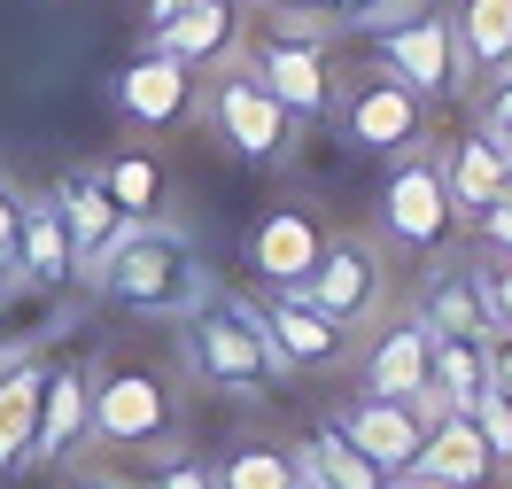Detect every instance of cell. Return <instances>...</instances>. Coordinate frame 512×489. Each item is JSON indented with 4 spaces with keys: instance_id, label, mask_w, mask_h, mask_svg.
<instances>
[{
    "instance_id": "obj_1",
    "label": "cell",
    "mask_w": 512,
    "mask_h": 489,
    "mask_svg": "<svg viewBox=\"0 0 512 489\" xmlns=\"http://www.w3.org/2000/svg\"><path fill=\"white\" fill-rule=\"evenodd\" d=\"M86 288L117 311H140V319H187L194 303L210 295V272L194 257V241L179 226H156V218H132L117 233V249L86 272Z\"/></svg>"
},
{
    "instance_id": "obj_2",
    "label": "cell",
    "mask_w": 512,
    "mask_h": 489,
    "mask_svg": "<svg viewBox=\"0 0 512 489\" xmlns=\"http://www.w3.org/2000/svg\"><path fill=\"white\" fill-rule=\"evenodd\" d=\"M187 365L202 389H225V396H256L272 389L288 365H280V350L264 342V319H256V303H241V295H202L187 311Z\"/></svg>"
},
{
    "instance_id": "obj_3",
    "label": "cell",
    "mask_w": 512,
    "mask_h": 489,
    "mask_svg": "<svg viewBox=\"0 0 512 489\" xmlns=\"http://www.w3.org/2000/svg\"><path fill=\"white\" fill-rule=\"evenodd\" d=\"M256 78H264V94L288 109L295 125H311L334 109V63H326V24L311 8H272V24L256 32Z\"/></svg>"
},
{
    "instance_id": "obj_4",
    "label": "cell",
    "mask_w": 512,
    "mask_h": 489,
    "mask_svg": "<svg viewBox=\"0 0 512 489\" xmlns=\"http://www.w3.org/2000/svg\"><path fill=\"white\" fill-rule=\"evenodd\" d=\"M86 435L109 443V451H163L179 435V404L163 389V373L148 365H117L94 381V404H86Z\"/></svg>"
},
{
    "instance_id": "obj_5",
    "label": "cell",
    "mask_w": 512,
    "mask_h": 489,
    "mask_svg": "<svg viewBox=\"0 0 512 489\" xmlns=\"http://www.w3.org/2000/svg\"><path fill=\"white\" fill-rule=\"evenodd\" d=\"M210 125H218V140L241 163H264V171H272V163L295 156V117L264 94V78H256L249 63L210 70Z\"/></svg>"
},
{
    "instance_id": "obj_6",
    "label": "cell",
    "mask_w": 512,
    "mask_h": 489,
    "mask_svg": "<svg viewBox=\"0 0 512 489\" xmlns=\"http://www.w3.org/2000/svg\"><path fill=\"white\" fill-rule=\"evenodd\" d=\"M342 132L373 156H412L427 148V94H412L396 70H357L342 94Z\"/></svg>"
},
{
    "instance_id": "obj_7",
    "label": "cell",
    "mask_w": 512,
    "mask_h": 489,
    "mask_svg": "<svg viewBox=\"0 0 512 489\" xmlns=\"http://www.w3.org/2000/svg\"><path fill=\"white\" fill-rule=\"evenodd\" d=\"M148 47L194 78H210V70L241 63V47H249V0H187L148 24Z\"/></svg>"
},
{
    "instance_id": "obj_8",
    "label": "cell",
    "mask_w": 512,
    "mask_h": 489,
    "mask_svg": "<svg viewBox=\"0 0 512 489\" xmlns=\"http://www.w3.org/2000/svg\"><path fill=\"white\" fill-rule=\"evenodd\" d=\"M381 39V70H396L412 94H466L474 78H466V55H458V32H450V16L443 8H419V16H404V24H388V32H373Z\"/></svg>"
},
{
    "instance_id": "obj_9",
    "label": "cell",
    "mask_w": 512,
    "mask_h": 489,
    "mask_svg": "<svg viewBox=\"0 0 512 489\" xmlns=\"http://www.w3.org/2000/svg\"><path fill=\"white\" fill-rule=\"evenodd\" d=\"M381 226L396 249H443V233L458 226L450 218V195H443V156H427V148H412V156H396V171H388L381 187Z\"/></svg>"
},
{
    "instance_id": "obj_10",
    "label": "cell",
    "mask_w": 512,
    "mask_h": 489,
    "mask_svg": "<svg viewBox=\"0 0 512 489\" xmlns=\"http://www.w3.org/2000/svg\"><path fill=\"white\" fill-rule=\"evenodd\" d=\"M435 412H443V404H427V396H419V404L412 396H350V404L334 412V427H342V443H357V451L381 466L388 482H404Z\"/></svg>"
},
{
    "instance_id": "obj_11",
    "label": "cell",
    "mask_w": 512,
    "mask_h": 489,
    "mask_svg": "<svg viewBox=\"0 0 512 489\" xmlns=\"http://www.w3.org/2000/svg\"><path fill=\"white\" fill-rule=\"evenodd\" d=\"M303 295H311V303H319L334 326L373 319V311H381V249H373V241H357V233L319 241V264H311Z\"/></svg>"
},
{
    "instance_id": "obj_12",
    "label": "cell",
    "mask_w": 512,
    "mask_h": 489,
    "mask_svg": "<svg viewBox=\"0 0 512 489\" xmlns=\"http://www.w3.org/2000/svg\"><path fill=\"white\" fill-rule=\"evenodd\" d=\"M319 218L303 210V202H272L264 218L249 226V264H256V280L280 295V288H303L311 280V264H319Z\"/></svg>"
},
{
    "instance_id": "obj_13",
    "label": "cell",
    "mask_w": 512,
    "mask_h": 489,
    "mask_svg": "<svg viewBox=\"0 0 512 489\" xmlns=\"http://www.w3.org/2000/svg\"><path fill=\"white\" fill-rule=\"evenodd\" d=\"M404 482H419V489H489L497 482V458L481 451V435H474L466 412H435Z\"/></svg>"
},
{
    "instance_id": "obj_14",
    "label": "cell",
    "mask_w": 512,
    "mask_h": 489,
    "mask_svg": "<svg viewBox=\"0 0 512 489\" xmlns=\"http://www.w3.org/2000/svg\"><path fill=\"white\" fill-rule=\"evenodd\" d=\"M256 319H264V342L280 350L288 373H319V365H334V358H342V342H350V326H334L303 288H280Z\"/></svg>"
},
{
    "instance_id": "obj_15",
    "label": "cell",
    "mask_w": 512,
    "mask_h": 489,
    "mask_svg": "<svg viewBox=\"0 0 512 489\" xmlns=\"http://www.w3.org/2000/svg\"><path fill=\"white\" fill-rule=\"evenodd\" d=\"M86 404H94V373L78 358L47 365V381H39V427H32L24 466H63V458L86 443Z\"/></svg>"
},
{
    "instance_id": "obj_16",
    "label": "cell",
    "mask_w": 512,
    "mask_h": 489,
    "mask_svg": "<svg viewBox=\"0 0 512 489\" xmlns=\"http://www.w3.org/2000/svg\"><path fill=\"white\" fill-rule=\"evenodd\" d=\"M117 109H125L140 132H171V125H187V109H194V70H179L171 55H132V70L117 78Z\"/></svg>"
},
{
    "instance_id": "obj_17",
    "label": "cell",
    "mask_w": 512,
    "mask_h": 489,
    "mask_svg": "<svg viewBox=\"0 0 512 489\" xmlns=\"http://www.w3.org/2000/svg\"><path fill=\"white\" fill-rule=\"evenodd\" d=\"M55 218H63V233H70V264H78V288H86V272H94L109 249H117V233L132 226L125 210L101 195V179H94V171L55 187Z\"/></svg>"
},
{
    "instance_id": "obj_18",
    "label": "cell",
    "mask_w": 512,
    "mask_h": 489,
    "mask_svg": "<svg viewBox=\"0 0 512 489\" xmlns=\"http://www.w3.org/2000/svg\"><path fill=\"white\" fill-rule=\"evenodd\" d=\"M443 195H450V218H481V210H497V202L512 195V163L497 156V140H489V132L450 140V156H443Z\"/></svg>"
},
{
    "instance_id": "obj_19",
    "label": "cell",
    "mask_w": 512,
    "mask_h": 489,
    "mask_svg": "<svg viewBox=\"0 0 512 489\" xmlns=\"http://www.w3.org/2000/svg\"><path fill=\"white\" fill-rule=\"evenodd\" d=\"M419 319H427V334H497L489 326V303H481V264H427V288H419Z\"/></svg>"
},
{
    "instance_id": "obj_20",
    "label": "cell",
    "mask_w": 512,
    "mask_h": 489,
    "mask_svg": "<svg viewBox=\"0 0 512 489\" xmlns=\"http://www.w3.org/2000/svg\"><path fill=\"white\" fill-rule=\"evenodd\" d=\"M427 350H435V334H427V319H396L381 326V342L365 350V396H427Z\"/></svg>"
},
{
    "instance_id": "obj_21",
    "label": "cell",
    "mask_w": 512,
    "mask_h": 489,
    "mask_svg": "<svg viewBox=\"0 0 512 489\" xmlns=\"http://www.w3.org/2000/svg\"><path fill=\"white\" fill-rule=\"evenodd\" d=\"M481 389H497L489 381V342L481 334H435V350H427V404L466 412Z\"/></svg>"
},
{
    "instance_id": "obj_22",
    "label": "cell",
    "mask_w": 512,
    "mask_h": 489,
    "mask_svg": "<svg viewBox=\"0 0 512 489\" xmlns=\"http://www.w3.org/2000/svg\"><path fill=\"white\" fill-rule=\"evenodd\" d=\"M16 280H32V288H70L78 280L55 202H24V218H16Z\"/></svg>"
},
{
    "instance_id": "obj_23",
    "label": "cell",
    "mask_w": 512,
    "mask_h": 489,
    "mask_svg": "<svg viewBox=\"0 0 512 489\" xmlns=\"http://www.w3.org/2000/svg\"><path fill=\"white\" fill-rule=\"evenodd\" d=\"M39 381H47V358H16L0 373V482L24 474V451L39 427Z\"/></svg>"
},
{
    "instance_id": "obj_24",
    "label": "cell",
    "mask_w": 512,
    "mask_h": 489,
    "mask_svg": "<svg viewBox=\"0 0 512 489\" xmlns=\"http://www.w3.org/2000/svg\"><path fill=\"white\" fill-rule=\"evenodd\" d=\"M458 32V55H466V78H497L512 70V0H466L450 16Z\"/></svg>"
},
{
    "instance_id": "obj_25",
    "label": "cell",
    "mask_w": 512,
    "mask_h": 489,
    "mask_svg": "<svg viewBox=\"0 0 512 489\" xmlns=\"http://www.w3.org/2000/svg\"><path fill=\"white\" fill-rule=\"evenodd\" d=\"M295 458L319 474V489H396L381 466H373V458L357 451V443H342V427H334V420H326L311 443H295Z\"/></svg>"
},
{
    "instance_id": "obj_26",
    "label": "cell",
    "mask_w": 512,
    "mask_h": 489,
    "mask_svg": "<svg viewBox=\"0 0 512 489\" xmlns=\"http://www.w3.org/2000/svg\"><path fill=\"white\" fill-rule=\"evenodd\" d=\"M210 474H218V489H295L303 458H295L288 443H233Z\"/></svg>"
},
{
    "instance_id": "obj_27",
    "label": "cell",
    "mask_w": 512,
    "mask_h": 489,
    "mask_svg": "<svg viewBox=\"0 0 512 489\" xmlns=\"http://www.w3.org/2000/svg\"><path fill=\"white\" fill-rule=\"evenodd\" d=\"M94 179H101V195L117 202L125 218H156L163 210V163L156 156H109Z\"/></svg>"
},
{
    "instance_id": "obj_28",
    "label": "cell",
    "mask_w": 512,
    "mask_h": 489,
    "mask_svg": "<svg viewBox=\"0 0 512 489\" xmlns=\"http://www.w3.org/2000/svg\"><path fill=\"white\" fill-rule=\"evenodd\" d=\"M466 420H474L481 451L497 458V474H512V396L505 389H481L474 404H466Z\"/></svg>"
},
{
    "instance_id": "obj_29",
    "label": "cell",
    "mask_w": 512,
    "mask_h": 489,
    "mask_svg": "<svg viewBox=\"0 0 512 489\" xmlns=\"http://www.w3.org/2000/svg\"><path fill=\"white\" fill-rule=\"evenodd\" d=\"M140 489H218V474H210V458H194V451H163Z\"/></svg>"
},
{
    "instance_id": "obj_30",
    "label": "cell",
    "mask_w": 512,
    "mask_h": 489,
    "mask_svg": "<svg viewBox=\"0 0 512 489\" xmlns=\"http://www.w3.org/2000/svg\"><path fill=\"white\" fill-rule=\"evenodd\" d=\"M481 303H489V326L512 334V264H481Z\"/></svg>"
},
{
    "instance_id": "obj_31",
    "label": "cell",
    "mask_w": 512,
    "mask_h": 489,
    "mask_svg": "<svg viewBox=\"0 0 512 489\" xmlns=\"http://www.w3.org/2000/svg\"><path fill=\"white\" fill-rule=\"evenodd\" d=\"M474 132H489V140H505V132H512V70H497V86L481 94V125Z\"/></svg>"
},
{
    "instance_id": "obj_32",
    "label": "cell",
    "mask_w": 512,
    "mask_h": 489,
    "mask_svg": "<svg viewBox=\"0 0 512 489\" xmlns=\"http://www.w3.org/2000/svg\"><path fill=\"white\" fill-rule=\"evenodd\" d=\"M419 8H435V0H373L357 32H388V24H404V16H419Z\"/></svg>"
},
{
    "instance_id": "obj_33",
    "label": "cell",
    "mask_w": 512,
    "mask_h": 489,
    "mask_svg": "<svg viewBox=\"0 0 512 489\" xmlns=\"http://www.w3.org/2000/svg\"><path fill=\"white\" fill-rule=\"evenodd\" d=\"M474 226H481V233H489V249H497V257H505V264H512V195H505V202H497V210H481Z\"/></svg>"
},
{
    "instance_id": "obj_34",
    "label": "cell",
    "mask_w": 512,
    "mask_h": 489,
    "mask_svg": "<svg viewBox=\"0 0 512 489\" xmlns=\"http://www.w3.org/2000/svg\"><path fill=\"white\" fill-rule=\"evenodd\" d=\"M489 381L512 389V334H489Z\"/></svg>"
},
{
    "instance_id": "obj_35",
    "label": "cell",
    "mask_w": 512,
    "mask_h": 489,
    "mask_svg": "<svg viewBox=\"0 0 512 489\" xmlns=\"http://www.w3.org/2000/svg\"><path fill=\"white\" fill-rule=\"evenodd\" d=\"M70 489H125V482H109V474H70Z\"/></svg>"
},
{
    "instance_id": "obj_36",
    "label": "cell",
    "mask_w": 512,
    "mask_h": 489,
    "mask_svg": "<svg viewBox=\"0 0 512 489\" xmlns=\"http://www.w3.org/2000/svg\"><path fill=\"white\" fill-rule=\"evenodd\" d=\"M171 8H187V0H148V24H156V16H171Z\"/></svg>"
},
{
    "instance_id": "obj_37",
    "label": "cell",
    "mask_w": 512,
    "mask_h": 489,
    "mask_svg": "<svg viewBox=\"0 0 512 489\" xmlns=\"http://www.w3.org/2000/svg\"><path fill=\"white\" fill-rule=\"evenodd\" d=\"M272 8H280V16H288V8H311V0H272Z\"/></svg>"
},
{
    "instance_id": "obj_38",
    "label": "cell",
    "mask_w": 512,
    "mask_h": 489,
    "mask_svg": "<svg viewBox=\"0 0 512 489\" xmlns=\"http://www.w3.org/2000/svg\"><path fill=\"white\" fill-rule=\"evenodd\" d=\"M396 489H419V482H396Z\"/></svg>"
},
{
    "instance_id": "obj_39",
    "label": "cell",
    "mask_w": 512,
    "mask_h": 489,
    "mask_svg": "<svg viewBox=\"0 0 512 489\" xmlns=\"http://www.w3.org/2000/svg\"><path fill=\"white\" fill-rule=\"evenodd\" d=\"M505 396H512V389H505Z\"/></svg>"
}]
</instances>
